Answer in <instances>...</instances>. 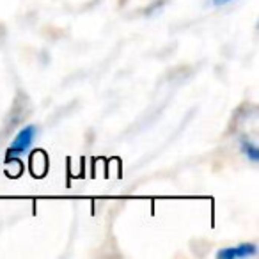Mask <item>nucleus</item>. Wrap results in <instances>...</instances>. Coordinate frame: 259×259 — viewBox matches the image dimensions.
<instances>
[{
    "mask_svg": "<svg viewBox=\"0 0 259 259\" xmlns=\"http://www.w3.org/2000/svg\"><path fill=\"white\" fill-rule=\"evenodd\" d=\"M36 132L37 128L34 124H27L25 128H22L18 132V135L15 137V141L11 142V146L8 148V153H6V158L13 160V158H18L22 156L27 149L32 146L34 139H36Z\"/></svg>",
    "mask_w": 259,
    "mask_h": 259,
    "instance_id": "f257e3e1",
    "label": "nucleus"
},
{
    "mask_svg": "<svg viewBox=\"0 0 259 259\" xmlns=\"http://www.w3.org/2000/svg\"><path fill=\"white\" fill-rule=\"evenodd\" d=\"M255 254H257L255 243H240V245H234V247H227V248L219 250L217 252V257L219 259H245Z\"/></svg>",
    "mask_w": 259,
    "mask_h": 259,
    "instance_id": "f03ea898",
    "label": "nucleus"
},
{
    "mask_svg": "<svg viewBox=\"0 0 259 259\" xmlns=\"http://www.w3.org/2000/svg\"><path fill=\"white\" fill-rule=\"evenodd\" d=\"M241 153H243L245 156H247L250 162H254V163H257L259 162V149H257V146L254 144V142H250V141H241Z\"/></svg>",
    "mask_w": 259,
    "mask_h": 259,
    "instance_id": "7ed1b4c3",
    "label": "nucleus"
},
{
    "mask_svg": "<svg viewBox=\"0 0 259 259\" xmlns=\"http://www.w3.org/2000/svg\"><path fill=\"white\" fill-rule=\"evenodd\" d=\"M231 0H213V4H217V6H224V4H229Z\"/></svg>",
    "mask_w": 259,
    "mask_h": 259,
    "instance_id": "20e7f679",
    "label": "nucleus"
}]
</instances>
